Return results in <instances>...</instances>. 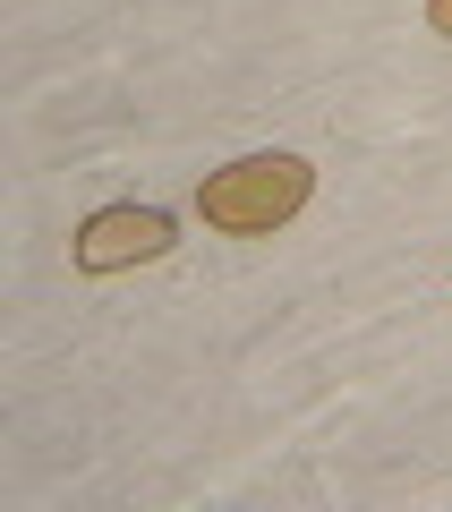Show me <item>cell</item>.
<instances>
[{
    "instance_id": "1",
    "label": "cell",
    "mask_w": 452,
    "mask_h": 512,
    "mask_svg": "<svg viewBox=\"0 0 452 512\" xmlns=\"http://www.w3.org/2000/svg\"><path fill=\"white\" fill-rule=\"evenodd\" d=\"M308 197H316V171L299 163V154H248V163L214 171V180L197 188V214L214 222V231H231V239H256V231H282Z\"/></svg>"
},
{
    "instance_id": "2",
    "label": "cell",
    "mask_w": 452,
    "mask_h": 512,
    "mask_svg": "<svg viewBox=\"0 0 452 512\" xmlns=\"http://www.w3.org/2000/svg\"><path fill=\"white\" fill-rule=\"evenodd\" d=\"M171 248H180V222L163 205H103L77 231V274H137V265H154Z\"/></svg>"
},
{
    "instance_id": "3",
    "label": "cell",
    "mask_w": 452,
    "mask_h": 512,
    "mask_svg": "<svg viewBox=\"0 0 452 512\" xmlns=\"http://www.w3.org/2000/svg\"><path fill=\"white\" fill-rule=\"evenodd\" d=\"M427 26H435L444 43H452V0H427Z\"/></svg>"
}]
</instances>
